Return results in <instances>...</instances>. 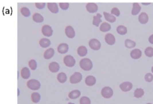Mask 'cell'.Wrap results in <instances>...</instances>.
<instances>
[{"label":"cell","mask_w":153,"mask_h":104,"mask_svg":"<svg viewBox=\"0 0 153 104\" xmlns=\"http://www.w3.org/2000/svg\"><path fill=\"white\" fill-rule=\"evenodd\" d=\"M151 73L153 74V66H152L151 68Z\"/></svg>","instance_id":"7bdbcfd3"},{"label":"cell","mask_w":153,"mask_h":104,"mask_svg":"<svg viewBox=\"0 0 153 104\" xmlns=\"http://www.w3.org/2000/svg\"><path fill=\"white\" fill-rule=\"evenodd\" d=\"M144 53L148 57H153V48L152 47H147L144 50Z\"/></svg>","instance_id":"d6a6232c"},{"label":"cell","mask_w":153,"mask_h":104,"mask_svg":"<svg viewBox=\"0 0 153 104\" xmlns=\"http://www.w3.org/2000/svg\"><path fill=\"white\" fill-rule=\"evenodd\" d=\"M20 13L25 17H29L31 15L30 10L26 7H24L20 9Z\"/></svg>","instance_id":"836d02e7"},{"label":"cell","mask_w":153,"mask_h":104,"mask_svg":"<svg viewBox=\"0 0 153 104\" xmlns=\"http://www.w3.org/2000/svg\"><path fill=\"white\" fill-rule=\"evenodd\" d=\"M142 55V52L139 49H135L132 50L130 53V57L133 59H135V60L140 59Z\"/></svg>","instance_id":"30bf717a"},{"label":"cell","mask_w":153,"mask_h":104,"mask_svg":"<svg viewBox=\"0 0 153 104\" xmlns=\"http://www.w3.org/2000/svg\"><path fill=\"white\" fill-rule=\"evenodd\" d=\"M27 87L32 90H38L41 87L40 81L35 79H31L28 81L26 83Z\"/></svg>","instance_id":"7a4b0ae2"},{"label":"cell","mask_w":153,"mask_h":104,"mask_svg":"<svg viewBox=\"0 0 153 104\" xmlns=\"http://www.w3.org/2000/svg\"><path fill=\"white\" fill-rule=\"evenodd\" d=\"M141 10V6L140 5L139 3H133V7L132 9V11L131 13L133 16H136L138 14L140 13Z\"/></svg>","instance_id":"e0dca14e"},{"label":"cell","mask_w":153,"mask_h":104,"mask_svg":"<svg viewBox=\"0 0 153 104\" xmlns=\"http://www.w3.org/2000/svg\"><path fill=\"white\" fill-rule=\"evenodd\" d=\"M19 95V89H18V96Z\"/></svg>","instance_id":"f6af8a7d"},{"label":"cell","mask_w":153,"mask_h":104,"mask_svg":"<svg viewBox=\"0 0 153 104\" xmlns=\"http://www.w3.org/2000/svg\"><path fill=\"white\" fill-rule=\"evenodd\" d=\"M146 104H152V103H146Z\"/></svg>","instance_id":"bcb514c9"},{"label":"cell","mask_w":153,"mask_h":104,"mask_svg":"<svg viewBox=\"0 0 153 104\" xmlns=\"http://www.w3.org/2000/svg\"><path fill=\"white\" fill-rule=\"evenodd\" d=\"M21 77L25 80H27L31 76V72L27 67H24L20 71Z\"/></svg>","instance_id":"d6986e66"},{"label":"cell","mask_w":153,"mask_h":104,"mask_svg":"<svg viewBox=\"0 0 153 104\" xmlns=\"http://www.w3.org/2000/svg\"><path fill=\"white\" fill-rule=\"evenodd\" d=\"M113 88L109 86H105L101 90V95L105 99H110L113 96Z\"/></svg>","instance_id":"3957f363"},{"label":"cell","mask_w":153,"mask_h":104,"mask_svg":"<svg viewBox=\"0 0 153 104\" xmlns=\"http://www.w3.org/2000/svg\"><path fill=\"white\" fill-rule=\"evenodd\" d=\"M57 80L60 83H65L67 81V76L64 72H61L57 74Z\"/></svg>","instance_id":"603a6c76"},{"label":"cell","mask_w":153,"mask_h":104,"mask_svg":"<svg viewBox=\"0 0 153 104\" xmlns=\"http://www.w3.org/2000/svg\"><path fill=\"white\" fill-rule=\"evenodd\" d=\"M111 26L110 25V24L106 23V22H104V23L102 24L99 28L100 31L103 32H108L109 31L111 30Z\"/></svg>","instance_id":"cb8c5ba5"},{"label":"cell","mask_w":153,"mask_h":104,"mask_svg":"<svg viewBox=\"0 0 153 104\" xmlns=\"http://www.w3.org/2000/svg\"><path fill=\"white\" fill-rule=\"evenodd\" d=\"M69 50V46L66 43L60 44L57 47V51L61 54L67 53Z\"/></svg>","instance_id":"4fadbf2b"},{"label":"cell","mask_w":153,"mask_h":104,"mask_svg":"<svg viewBox=\"0 0 153 104\" xmlns=\"http://www.w3.org/2000/svg\"><path fill=\"white\" fill-rule=\"evenodd\" d=\"M104 15L106 20L108 22H110V23H114V22L116 21V18L115 17V16L111 14L104 11Z\"/></svg>","instance_id":"d4e9b609"},{"label":"cell","mask_w":153,"mask_h":104,"mask_svg":"<svg viewBox=\"0 0 153 104\" xmlns=\"http://www.w3.org/2000/svg\"><path fill=\"white\" fill-rule=\"evenodd\" d=\"M89 45L93 50H99L101 47L100 42L96 38L91 39L89 42Z\"/></svg>","instance_id":"52a82bcc"},{"label":"cell","mask_w":153,"mask_h":104,"mask_svg":"<svg viewBox=\"0 0 153 104\" xmlns=\"http://www.w3.org/2000/svg\"><path fill=\"white\" fill-rule=\"evenodd\" d=\"M65 32L67 36L69 38H73L75 35V32L73 27L71 26H67L65 28Z\"/></svg>","instance_id":"8fae6325"},{"label":"cell","mask_w":153,"mask_h":104,"mask_svg":"<svg viewBox=\"0 0 153 104\" xmlns=\"http://www.w3.org/2000/svg\"><path fill=\"white\" fill-rule=\"evenodd\" d=\"M35 6L38 9L41 10V9H43L45 7L46 3H36Z\"/></svg>","instance_id":"ab89813d"},{"label":"cell","mask_w":153,"mask_h":104,"mask_svg":"<svg viewBox=\"0 0 153 104\" xmlns=\"http://www.w3.org/2000/svg\"><path fill=\"white\" fill-rule=\"evenodd\" d=\"M40 46L42 47V48H47L48 47H49L51 44V42L50 40H49L48 38H44L40 40Z\"/></svg>","instance_id":"4316f807"},{"label":"cell","mask_w":153,"mask_h":104,"mask_svg":"<svg viewBox=\"0 0 153 104\" xmlns=\"http://www.w3.org/2000/svg\"><path fill=\"white\" fill-rule=\"evenodd\" d=\"M59 6L61 7V9L63 10H67L68 9L69 7V4L68 3H59Z\"/></svg>","instance_id":"f35d334b"},{"label":"cell","mask_w":153,"mask_h":104,"mask_svg":"<svg viewBox=\"0 0 153 104\" xmlns=\"http://www.w3.org/2000/svg\"><path fill=\"white\" fill-rule=\"evenodd\" d=\"M77 53L81 57L85 56L87 54V49L85 46H80L77 49Z\"/></svg>","instance_id":"83f0119b"},{"label":"cell","mask_w":153,"mask_h":104,"mask_svg":"<svg viewBox=\"0 0 153 104\" xmlns=\"http://www.w3.org/2000/svg\"><path fill=\"white\" fill-rule=\"evenodd\" d=\"M32 19L36 23H41L44 21V18L43 16L40 14V13H35L32 16Z\"/></svg>","instance_id":"f1b7e54d"},{"label":"cell","mask_w":153,"mask_h":104,"mask_svg":"<svg viewBox=\"0 0 153 104\" xmlns=\"http://www.w3.org/2000/svg\"><path fill=\"white\" fill-rule=\"evenodd\" d=\"M144 79L147 82L151 83L152 81H153V74L151 72L147 73L144 76Z\"/></svg>","instance_id":"8d00e7d4"},{"label":"cell","mask_w":153,"mask_h":104,"mask_svg":"<svg viewBox=\"0 0 153 104\" xmlns=\"http://www.w3.org/2000/svg\"><path fill=\"white\" fill-rule=\"evenodd\" d=\"M149 20V16L146 12H142L138 16V21L142 25L147 24Z\"/></svg>","instance_id":"9c48e42d"},{"label":"cell","mask_w":153,"mask_h":104,"mask_svg":"<svg viewBox=\"0 0 153 104\" xmlns=\"http://www.w3.org/2000/svg\"><path fill=\"white\" fill-rule=\"evenodd\" d=\"M121 90L124 92H127L130 91L133 88V84L130 81H125L121 83L119 86Z\"/></svg>","instance_id":"8992f818"},{"label":"cell","mask_w":153,"mask_h":104,"mask_svg":"<svg viewBox=\"0 0 153 104\" xmlns=\"http://www.w3.org/2000/svg\"><path fill=\"white\" fill-rule=\"evenodd\" d=\"M68 104H75V103H72V102H69Z\"/></svg>","instance_id":"ee69618b"},{"label":"cell","mask_w":153,"mask_h":104,"mask_svg":"<svg viewBox=\"0 0 153 104\" xmlns=\"http://www.w3.org/2000/svg\"><path fill=\"white\" fill-rule=\"evenodd\" d=\"M47 8L52 13L56 14L59 12V8H58L57 4L55 3H48Z\"/></svg>","instance_id":"ac0fdd59"},{"label":"cell","mask_w":153,"mask_h":104,"mask_svg":"<svg viewBox=\"0 0 153 104\" xmlns=\"http://www.w3.org/2000/svg\"><path fill=\"white\" fill-rule=\"evenodd\" d=\"M144 95H145V92L144 90V89L142 88H136L134 91V93H133L134 97L136 98H137V99L142 98Z\"/></svg>","instance_id":"ffe728a7"},{"label":"cell","mask_w":153,"mask_h":104,"mask_svg":"<svg viewBox=\"0 0 153 104\" xmlns=\"http://www.w3.org/2000/svg\"><path fill=\"white\" fill-rule=\"evenodd\" d=\"M151 4V3H142V4L144 5H149Z\"/></svg>","instance_id":"b9f144b4"},{"label":"cell","mask_w":153,"mask_h":104,"mask_svg":"<svg viewBox=\"0 0 153 104\" xmlns=\"http://www.w3.org/2000/svg\"><path fill=\"white\" fill-rule=\"evenodd\" d=\"M63 63L69 68H72L75 65V60L71 55H67L63 58Z\"/></svg>","instance_id":"5b68a950"},{"label":"cell","mask_w":153,"mask_h":104,"mask_svg":"<svg viewBox=\"0 0 153 104\" xmlns=\"http://www.w3.org/2000/svg\"><path fill=\"white\" fill-rule=\"evenodd\" d=\"M55 55V50L52 48H49L47 49L44 53V57L46 59H50Z\"/></svg>","instance_id":"7402d4cb"},{"label":"cell","mask_w":153,"mask_h":104,"mask_svg":"<svg viewBox=\"0 0 153 104\" xmlns=\"http://www.w3.org/2000/svg\"><path fill=\"white\" fill-rule=\"evenodd\" d=\"M80 95H81V92L79 90H74L69 93L68 98L71 99H75L78 98Z\"/></svg>","instance_id":"44dd1931"},{"label":"cell","mask_w":153,"mask_h":104,"mask_svg":"<svg viewBox=\"0 0 153 104\" xmlns=\"http://www.w3.org/2000/svg\"><path fill=\"white\" fill-rule=\"evenodd\" d=\"M105 42L108 44V45L113 46L115 43V38L113 34L108 33L105 36Z\"/></svg>","instance_id":"5bb4252c"},{"label":"cell","mask_w":153,"mask_h":104,"mask_svg":"<svg viewBox=\"0 0 153 104\" xmlns=\"http://www.w3.org/2000/svg\"><path fill=\"white\" fill-rule=\"evenodd\" d=\"M111 14L114 16L119 17L120 15V11L117 7H114L111 11Z\"/></svg>","instance_id":"74e56055"},{"label":"cell","mask_w":153,"mask_h":104,"mask_svg":"<svg viewBox=\"0 0 153 104\" xmlns=\"http://www.w3.org/2000/svg\"><path fill=\"white\" fill-rule=\"evenodd\" d=\"M80 66L83 70L89 71L93 68V63L89 58H84L80 61Z\"/></svg>","instance_id":"6da1fadb"},{"label":"cell","mask_w":153,"mask_h":104,"mask_svg":"<svg viewBox=\"0 0 153 104\" xmlns=\"http://www.w3.org/2000/svg\"><path fill=\"white\" fill-rule=\"evenodd\" d=\"M125 47H127V49H132L134 48L136 45V43L134 41L130 40V39H126L125 42Z\"/></svg>","instance_id":"1f68e13d"},{"label":"cell","mask_w":153,"mask_h":104,"mask_svg":"<svg viewBox=\"0 0 153 104\" xmlns=\"http://www.w3.org/2000/svg\"><path fill=\"white\" fill-rule=\"evenodd\" d=\"M148 41L150 44H153V34H151L148 38Z\"/></svg>","instance_id":"60d3db41"},{"label":"cell","mask_w":153,"mask_h":104,"mask_svg":"<svg viewBox=\"0 0 153 104\" xmlns=\"http://www.w3.org/2000/svg\"><path fill=\"white\" fill-rule=\"evenodd\" d=\"M80 104H91V100L87 96H83L80 99Z\"/></svg>","instance_id":"d590c367"},{"label":"cell","mask_w":153,"mask_h":104,"mask_svg":"<svg viewBox=\"0 0 153 104\" xmlns=\"http://www.w3.org/2000/svg\"><path fill=\"white\" fill-rule=\"evenodd\" d=\"M96 83V79L93 76H88L85 78V83L88 86H93Z\"/></svg>","instance_id":"2e32d148"},{"label":"cell","mask_w":153,"mask_h":104,"mask_svg":"<svg viewBox=\"0 0 153 104\" xmlns=\"http://www.w3.org/2000/svg\"><path fill=\"white\" fill-rule=\"evenodd\" d=\"M41 32L44 35L47 37H50L52 36L53 32L52 27L48 25H45L42 27Z\"/></svg>","instance_id":"ba28073f"},{"label":"cell","mask_w":153,"mask_h":104,"mask_svg":"<svg viewBox=\"0 0 153 104\" xmlns=\"http://www.w3.org/2000/svg\"><path fill=\"white\" fill-rule=\"evenodd\" d=\"M31 100L35 103H38L41 100V95L38 92L32 93L31 95Z\"/></svg>","instance_id":"4dcf8cb0"},{"label":"cell","mask_w":153,"mask_h":104,"mask_svg":"<svg viewBox=\"0 0 153 104\" xmlns=\"http://www.w3.org/2000/svg\"><path fill=\"white\" fill-rule=\"evenodd\" d=\"M83 79V76L82 74L79 72H74L72 75L70 77V83L71 84H77L79 83Z\"/></svg>","instance_id":"277c9868"},{"label":"cell","mask_w":153,"mask_h":104,"mask_svg":"<svg viewBox=\"0 0 153 104\" xmlns=\"http://www.w3.org/2000/svg\"><path fill=\"white\" fill-rule=\"evenodd\" d=\"M59 69H60V66L59 63H57L56 62H51L49 65V71L53 73L57 72L59 71Z\"/></svg>","instance_id":"9a60e30c"},{"label":"cell","mask_w":153,"mask_h":104,"mask_svg":"<svg viewBox=\"0 0 153 104\" xmlns=\"http://www.w3.org/2000/svg\"><path fill=\"white\" fill-rule=\"evenodd\" d=\"M28 65H29V67H30V69L32 71H35L37 68V63L34 59H31V61H29Z\"/></svg>","instance_id":"e575fe53"},{"label":"cell","mask_w":153,"mask_h":104,"mask_svg":"<svg viewBox=\"0 0 153 104\" xmlns=\"http://www.w3.org/2000/svg\"><path fill=\"white\" fill-rule=\"evenodd\" d=\"M117 32L121 35H125L127 33V29L124 25H119L117 28Z\"/></svg>","instance_id":"f546056e"},{"label":"cell","mask_w":153,"mask_h":104,"mask_svg":"<svg viewBox=\"0 0 153 104\" xmlns=\"http://www.w3.org/2000/svg\"><path fill=\"white\" fill-rule=\"evenodd\" d=\"M102 16L99 13H98L96 16H93V20L92 24L93 25L96 26V27H98L100 25V24L102 22Z\"/></svg>","instance_id":"484cf974"},{"label":"cell","mask_w":153,"mask_h":104,"mask_svg":"<svg viewBox=\"0 0 153 104\" xmlns=\"http://www.w3.org/2000/svg\"><path fill=\"white\" fill-rule=\"evenodd\" d=\"M86 10H87V11L90 13H96L98 10V5L93 3H88L86 5Z\"/></svg>","instance_id":"7c38bea8"}]
</instances>
